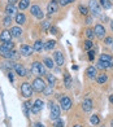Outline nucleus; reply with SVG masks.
I'll list each match as a JSON object with an SVG mask.
<instances>
[{"instance_id": "obj_45", "label": "nucleus", "mask_w": 113, "mask_h": 127, "mask_svg": "<svg viewBox=\"0 0 113 127\" xmlns=\"http://www.w3.org/2000/svg\"><path fill=\"white\" fill-rule=\"evenodd\" d=\"M8 79L10 80V82H13V74H12V70L8 73Z\"/></svg>"}, {"instance_id": "obj_39", "label": "nucleus", "mask_w": 113, "mask_h": 127, "mask_svg": "<svg viewBox=\"0 0 113 127\" xmlns=\"http://www.w3.org/2000/svg\"><path fill=\"white\" fill-rule=\"evenodd\" d=\"M48 27H51V24H49V21H48V20L43 21V22H42V29H43V30H47Z\"/></svg>"}, {"instance_id": "obj_42", "label": "nucleus", "mask_w": 113, "mask_h": 127, "mask_svg": "<svg viewBox=\"0 0 113 127\" xmlns=\"http://www.w3.org/2000/svg\"><path fill=\"white\" fill-rule=\"evenodd\" d=\"M94 59H95V51L90 49V51H88V60H90V61H92Z\"/></svg>"}, {"instance_id": "obj_24", "label": "nucleus", "mask_w": 113, "mask_h": 127, "mask_svg": "<svg viewBox=\"0 0 113 127\" xmlns=\"http://www.w3.org/2000/svg\"><path fill=\"white\" fill-rule=\"evenodd\" d=\"M42 49H44V43L42 42V40H37V42L33 44V51L40 52Z\"/></svg>"}, {"instance_id": "obj_19", "label": "nucleus", "mask_w": 113, "mask_h": 127, "mask_svg": "<svg viewBox=\"0 0 113 127\" xmlns=\"http://www.w3.org/2000/svg\"><path fill=\"white\" fill-rule=\"evenodd\" d=\"M14 21H16V24L17 25H24L25 22H26V16L24 13H17L16 17H14Z\"/></svg>"}, {"instance_id": "obj_23", "label": "nucleus", "mask_w": 113, "mask_h": 127, "mask_svg": "<svg viewBox=\"0 0 113 127\" xmlns=\"http://www.w3.org/2000/svg\"><path fill=\"white\" fill-rule=\"evenodd\" d=\"M43 65L47 69H53L55 67V61L52 59H49V57H44L43 59Z\"/></svg>"}, {"instance_id": "obj_18", "label": "nucleus", "mask_w": 113, "mask_h": 127, "mask_svg": "<svg viewBox=\"0 0 113 127\" xmlns=\"http://www.w3.org/2000/svg\"><path fill=\"white\" fill-rule=\"evenodd\" d=\"M86 74H87V77L90 79H95V78H96V75H98V69L94 67V66H90V67H87Z\"/></svg>"}, {"instance_id": "obj_1", "label": "nucleus", "mask_w": 113, "mask_h": 127, "mask_svg": "<svg viewBox=\"0 0 113 127\" xmlns=\"http://www.w3.org/2000/svg\"><path fill=\"white\" fill-rule=\"evenodd\" d=\"M31 73L34 74V75H39V77H43L46 75V66L43 65L42 62L39 61H34L31 64Z\"/></svg>"}, {"instance_id": "obj_49", "label": "nucleus", "mask_w": 113, "mask_h": 127, "mask_svg": "<svg viewBox=\"0 0 113 127\" xmlns=\"http://www.w3.org/2000/svg\"><path fill=\"white\" fill-rule=\"evenodd\" d=\"M109 101H111V102H113V95H111V96H109Z\"/></svg>"}, {"instance_id": "obj_10", "label": "nucleus", "mask_w": 113, "mask_h": 127, "mask_svg": "<svg viewBox=\"0 0 113 127\" xmlns=\"http://www.w3.org/2000/svg\"><path fill=\"white\" fill-rule=\"evenodd\" d=\"M12 34H10V30H3L1 32H0V42H3V43H5V42H12Z\"/></svg>"}, {"instance_id": "obj_46", "label": "nucleus", "mask_w": 113, "mask_h": 127, "mask_svg": "<svg viewBox=\"0 0 113 127\" xmlns=\"http://www.w3.org/2000/svg\"><path fill=\"white\" fill-rule=\"evenodd\" d=\"M33 127H44V125H43V123H40V122H35Z\"/></svg>"}, {"instance_id": "obj_11", "label": "nucleus", "mask_w": 113, "mask_h": 127, "mask_svg": "<svg viewBox=\"0 0 113 127\" xmlns=\"http://www.w3.org/2000/svg\"><path fill=\"white\" fill-rule=\"evenodd\" d=\"M14 48V43H12V42H5V43H3L1 45H0V53H7V52H9V51H12Z\"/></svg>"}, {"instance_id": "obj_36", "label": "nucleus", "mask_w": 113, "mask_h": 127, "mask_svg": "<svg viewBox=\"0 0 113 127\" xmlns=\"http://www.w3.org/2000/svg\"><path fill=\"white\" fill-rule=\"evenodd\" d=\"M86 36H87V39H90V40L95 36V32H94L92 29H87V30H86Z\"/></svg>"}, {"instance_id": "obj_17", "label": "nucleus", "mask_w": 113, "mask_h": 127, "mask_svg": "<svg viewBox=\"0 0 113 127\" xmlns=\"http://www.w3.org/2000/svg\"><path fill=\"white\" fill-rule=\"evenodd\" d=\"M5 13H7V16H9V17H16V14H17V8L14 7V5H12V4H8L7 7H5Z\"/></svg>"}, {"instance_id": "obj_13", "label": "nucleus", "mask_w": 113, "mask_h": 127, "mask_svg": "<svg viewBox=\"0 0 113 127\" xmlns=\"http://www.w3.org/2000/svg\"><path fill=\"white\" fill-rule=\"evenodd\" d=\"M33 52H34L33 51V47H30V45H27V44H22L21 47H20V53L22 56H25V57L30 56Z\"/></svg>"}, {"instance_id": "obj_41", "label": "nucleus", "mask_w": 113, "mask_h": 127, "mask_svg": "<svg viewBox=\"0 0 113 127\" xmlns=\"http://www.w3.org/2000/svg\"><path fill=\"white\" fill-rule=\"evenodd\" d=\"M73 1H74V0H60V4L63 5V7H66V5H69Z\"/></svg>"}, {"instance_id": "obj_27", "label": "nucleus", "mask_w": 113, "mask_h": 127, "mask_svg": "<svg viewBox=\"0 0 113 127\" xmlns=\"http://www.w3.org/2000/svg\"><path fill=\"white\" fill-rule=\"evenodd\" d=\"M47 77V82H48V86H51V87H53V86L56 84V82H57V79H56L55 75H52V74H46Z\"/></svg>"}, {"instance_id": "obj_43", "label": "nucleus", "mask_w": 113, "mask_h": 127, "mask_svg": "<svg viewBox=\"0 0 113 127\" xmlns=\"http://www.w3.org/2000/svg\"><path fill=\"white\" fill-rule=\"evenodd\" d=\"M104 43H105V44H108V45H109V44H113V38L107 36V38H105V40H104Z\"/></svg>"}, {"instance_id": "obj_35", "label": "nucleus", "mask_w": 113, "mask_h": 127, "mask_svg": "<svg viewBox=\"0 0 113 127\" xmlns=\"http://www.w3.org/2000/svg\"><path fill=\"white\" fill-rule=\"evenodd\" d=\"M90 122H91L92 126H96V125H99L100 119H99L98 115H91V118H90Z\"/></svg>"}, {"instance_id": "obj_30", "label": "nucleus", "mask_w": 113, "mask_h": 127, "mask_svg": "<svg viewBox=\"0 0 113 127\" xmlns=\"http://www.w3.org/2000/svg\"><path fill=\"white\" fill-rule=\"evenodd\" d=\"M56 47V42L55 40H48V42L44 43V49L46 51H52Z\"/></svg>"}, {"instance_id": "obj_47", "label": "nucleus", "mask_w": 113, "mask_h": 127, "mask_svg": "<svg viewBox=\"0 0 113 127\" xmlns=\"http://www.w3.org/2000/svg\"><path fill=\"white\" fill-rule=\"evenodd\" d=\"M18 0H8V4H12V5H14Z\"/></svg>"}, {"instance_id": "obj_12", "label": "nucleus", "mask_w": 113, "mask_h": 127, "mask_svg": "<svg viewBox=\"0 0 113 127\" xmlns=\"http://www.w3.org/2000/svg\"><path fill=\"white\" fill-rule=\"evenodd\" d=\"M42 108H43V101H42L40 99H38V100L34 101V104H33V106H31V113L38 114L39 112L42 110Z\"/></svg>"}, {"instance_id": "obj_31", "label": "nucleus", "mask_w": 113, "mask_h": 127, "mask_svg": "<svg viewBox=\"0 0 113 127\" xmlns=\"http://www.w3.org/2000/svg\"><path fill=\"white\" fill-rule=\"evenodd\" d=\"M99 4H100V7H103L104 9H109L112 7L111 0H99Z\"/></svg>"}, {"instance_id": "obj_16", "label": "nucleus", "mask_w": 113, "mask_h": 127, "mask_svg": "<svg viewBox=\"0 0 113 127\" xmlns=\"http://www.w3.org/2000/svg\"><path fill=\"white\" fill-rule=\"evenodd\" d=\"M92 100H90V99H84L83 102H82V109H83V112H91L92 110Z\"/></svg>"}, {"instance_id": "obj_6", "label": "nucleus", "mask_w": 113, "mask_h": 127, "mask_svg": "<svg viewBox=\"0 0 113 127\" xmlns=\"http://www.w3.org/2000/svg\"><path fill=\"white\" fill-rule=\"evenodd\" d=\"M60 114H61V108L59 105L52 104V106H51V113H49V118L52 121H56V119L60 118Z\"/></svg>"}, {"instance_id": "obj_9", "label": "nucleus", "mask_w": 113, "mask_h": 127, "mask_svg": "<svg viewBox=\"0 0 113 127\" xmlns=\"http://www.w3.org/2000/svg\"><path fill=\"white\" fill-rule=\"evenodd\" d=\"M94 32H95V36H98L99 39L105 38V27L103 25H100V24H98L96 26H95Z\"/></svg>"}, {"instance_id": "obj_26", "label": "nucleus", "mask_w": 113, "mask_h": 127, "mask_svg": "<svg viewBox=\"0 0 113 127\" xmlns=\"http://www.w3.org/2000/svg\"><path fill=\"white\" fill-rule=\"evenodd\" d=\"M107 80H108V75L107 74H99V75H96V82L99 83V84H104V83H107Z\"/></svg>"}, {"instance_id": "obj_22", "label": "nucleus", "mask_w": 113, "mask_h": 127, "mask_svg": "<svg viewBox=\"0 0 113 127\" xmlns=\"http://www.w3.org/2000/svg\"><path fill=\"white\" fill-rule=\"evenodd\" d=\"M31 106H33L31 101H26V102H24V105H22V110H24L26 117H29V114L31 112Z\"/></svg>"}, {"instance_id": "obj_53", "label": "nucleus", "mask_w": 113, "mask_h": 127, "mask_svg": "<svg viewBox=\"0 0 113 127\" xmlns=\"http://www.w3.org/2000/svg\"><path fill=\"white\" fill-rule=\"evenodd\" d=\"M112 48H113V44H112Z\"/></svg>"}, {"instance_id": "obj_32", "label": "nucleus", "mask_w": 113, "mask_h": 127, "mask_svg": "<svg viewBox=\"0 0 113 127\" xmlns=\"http://www.w3.org/2000/svg\"><path fill=\"white\" fill-rule=\"evenodd\" d=\"M99 61H103V62H112V57H111L109 55H107V53H101Z\"/></svg>"}, {"instance_id": "obj_15", "label": "nucleus", "mask_w": 113, "mask_h": 127, "mask_svg": "<svg viewBox=\"0 0 113 127\" xmlns=\"http://www.w3.org/2000/svg\"><path fill=\"white\" fill-rule=\"evenodd\" d=\"M14 71L18 74L20 77H26L27 75V71H26V69H25V66H22L21 64H14Z\"/></svg>"}, {"instance_id": "obj_38", "label": "nucleus", "mask_w": 113, "mask_h": 127, "mask_svg": "<svg viewBox=\"0 0 113 127\" xmlns=\"http://www.w3.org/2000/svg\"><path fill=\"white\" fill-rule=\"evenodd\" d=\"M92 45H94V43H92L90 39H87L86 42H84V49H86V51H90V49L92 48Z\"/></svg>"}, {"instance_id": "obj_50", "label": "nucleus", "mask_w": 113, "mask_h": 127, "mask_svg": "<svg viewBox=\"0 0 113 127\" xmlns=\"http://www.w3.org/2000/svg\"><path fill=\"white\" fill-rule=\"evenodd\" d=\"M111 30H112V31H113V21H112V22H111Z\"/></svg>"}, {"instance_id": "obj_7", "label": "nucleus", "mask_w": 113, "mask_h": 127, "mask_svg": "<svg viewBox=\"0 0 113 127\" xmlns=\"http://www.w3.org/2000/svg\"><path fill=\"white\" fill-rule=\"evenodd\" d=\"M30 13H31L34 17H37L38 20H43V17H44V14H43V12H42V9H40V7H39V5H31Z\"/></svg>"}, {"instance_id": "obj_2", "label": "nucleus", "mask_w": 113, "mask_h": 127, "mask_svg": "<svg viewBox=\"0 0 113 127\" xmlns=\"http://www.w3.org/2000/svg\"><path fill=\"white\" fill-rule=\"evenodd\" d=\"M33 92H34L33 86H31L29 82H24V83L21 84V95L24 96V97L29 99V97L33 96Z\"/></svg>"}, {"instance_id": "obj_34", "label": "nucleus", "mask_w": 113, "mask_h": 127, "mask_svg": "<svg viewBox=\"0 0 113 127\" xmlns=\"http://www.w3.org/2000/svg\"><path fill=\"white\" fill-rule=\"evenodd\" d=\"M78 10H79V13L81 14H83V16H87L88 14V8L87 7H84V5H79V7H78Z\"/></svg>"}, {"instance_id": "obj_20", "label": "nucleus", "mask_w": 113, "mask_h": 127, "mask_svg": "<svg viewBox=\"0 0 113 127\" xmlns=\"http://www.w3.org/2000/svg\"><path fill=\"white\" fill-rule=\"evenodd\" d=\"M1 56L4 57V59H7V60H16L17 57H18V55H17V52H16L14 49L7 52V53H3Z\"/></svg>"}, {"instance_id": "obj_51", "label": "nucleus", "mask_w": 113, "mask_h": 127, "mask_svg": "<svg viewBox=\"0 0 113 127\" xmlns=\"http://www.w3.org/2000/svg\"><path fill=\"white\" fill-rule=\"evenodd\" d=\"M73 127H82L81 125H75V126H73Z\"/></svg>"}, {"instance_id": "obj_29", "label": "nucleus", "mask_w": 113, "mask_h": 127, "mask_svg": "<svg viewBox=\"0 0 113 127\" xmlns=\"http://www.w3.org/2000/svg\"><path fill=\"white\" fill-rule=\"evenodd\" d=\"M113 66L112 62H103V61H99L98 65H96V69H109Z\"/></svg>"}, {"instance_id": "obj_25", "label": "nucleus", "mask_w": 113, "mask_h": 127, "mask_svg": "<svg viewBox=\"0 0 113 127\" xmlns=\"http://www.w3.org/2000/svg\"><path fill=\"white\" fill-rule=\"evenodd\" d=\"M64 84H65V88H68V90L72 87V77L69 73L64 74Z\"/></svg>"}, {"instance_id": "obj_3", "label": "nucleus", "mask_w": 113, "mask_h": 127, "mask_svg": "<svg viewBox=\"0 0 113 127\" xmlns=\"http://www.w3.org/2000/svg\"><path fill=\"white\" fill-rule=\"evenodd\" d=\"M33 90L34 91H37V92H43L44 91V88L47 87V84H46V82L42 79V78H35L33 80Z\"/></svg>"}, {"instance_id": "obj_44", "label": "nucleus", "mask_w": 113, "mask_h": 127, "mask_svg": "<svg viewBox=\"0 0 113 127\" xmlns=\"http://www.w3.org/2000/svg\"><path fill=\"white\" fill-rule=\"evenodd\" d=\"M49 31H51V34H57V29L53 27V26H51L49 27Z\"/></svg>"}, {"instance_id": "obj_48", "label": "nucleus", "mask_w": 113, "mask_h": 127, "mask_svg": "<svg viewBox=\"0 0 113 127\" xmlns=\"http://www.w3.org/2000/svg\"><path fill=\"white\" fill-rule=\"evenodd\" d=\"M91 21H92V18H91V17H88V18H87V22H86V24H91Z\"/></svg>"}, {"instance_id": "obj_37", "label": "nucleus", "mask_w": 113, "mask_h": 127, "mask_svg": "<svg viewBox=\"0 0 113 127\" xmlns=\"http://www.w3.org/2000/svg\"><path fill=\"white\" fill-rule=\"evenodd\" d=\"M53 127H64V121L61 118L53 121Z\"/></svg>"}, {"instance_id": "obj_40", "label": "nucleus", "mask_w": 113, "mask_h": 127, "mask_svg": "<svg viewBox=\"0 0 113 127\" xmlns=\"http://www.w3.org/2000/svg\"><path fill=\"white\" fill-rule=\"evenodd\" d=\"M52 88H53V87H51V86H47V87L44 88V91H43V92H44V95L49 96L51 94H52Z\"/></svg>"}, {"instance_id": "obj_14", "label": "nucleus", "mask_w": 113, "mask_h": 127, "mask_svg": "<svg viewBox=\"0 0 113 127\" xmlns=\"http://www.w3.org/2000/svg\"><path fill=\"white\" fill-rule=\"evenodd\" d=\"M57 9H59V4H57V1H56V0H52V1L48 3V5H47V12H48V14L56 13V12H57Z\"/></svg>"}, {"instance_id": "obj_4", "label": "nucleus", "mask_w": 113, "mask_h": 127, "mask_svg": "<svg viewBox=\"0 0 113 127\" xmlns=\"http://www.w3.org/2000/svg\"><path fill=\"white\" fill-rule=\"evenodd\" d=\"M88 10L91 12L94 16H100L101 14V7L96 0H90L88 3Z\"/></svg>"}, {"instance_id": "obj_33", "label": "nucleus", "mask_w": 113, "mask_h": 127, "mask_svg": "<svg viewBox=\"0 0 113 127\" xmlns=\"http://www.w3.org/2000/svg\"><path fill=\"white\" fill-rule=\"evenodd\" d=\"M12 17H9V16H5L4 17V20H3V25L5 26V27H8V26H10V24H12Z\"/></svg>"}, {"instance_id": "obj_28", "label": "nucleus", "mask_w": 113, "mask_h": 127, "mask_svg": "<svg viewBox=\"0 0 113 127\" xmlns=\"http://www.w3.org/2000/svg\"><path fill=\"white\" fill-rule=\"evenodd\" d=\"M29 5H30V0H20L18 9L20 10H25L26 8H29Z\"/></svg>"}, {"instance_id": "obj_52", "label": "nucleus", "mask_w": 113, "mask_h": 127, "mask_svg": "<svg viewBox=\"0 0 113 127\" xmlns=\"http://www.w3.org/2000/svg\"><path fill=\"white\" fill-rule=\"evenodd\" d=\"M111 127H113V119L111 121Z\"/></svg>"}, {"instance_id": "obj_21", "label": "nucleus", "mask_w": 113, "mask_h": 127, "mask_svg": "<svg viewBox=\"0 0 113 127\" xmlns=\"http://www.w3.org/2000/svg\"><path fill=\"white\" fill-rule=\"evenodd\" d=\"M10 34H12L13 38H20L22 35V29L20 26H14L10 29Z\"/></svg>"}, {"instance_id": "obj_5", "label": "nucleus", "mask_w": 113, "mask_h": 127, "mask_svg": "<svg viewBox=\"0 0 113 127\" xmlns=\"http://www.w3.org/2000/svg\"><path fill=\"white\" fill-rule=\"evenodd\" d=\"M73 102H72V99L68 96H63L60 97V108L63 109V110H69V109L72 108Z\"/></svg>"}, {"instance_id": "obj_8", "label": "nucleus", "mask_w": 113, "mask_h": 127, "mask_svg": "<svg viewBox=\"0 0 113 127\" xmlns=\"http://www.w3.org/2000/svg\"><path fill=\"white\" fill-rule=\"evenodd\" d=\"M53 61L57 66H64L65 64V60H64V56H63V52L60 51H56L53 53Z\"/></svg>"}]
</instances>
